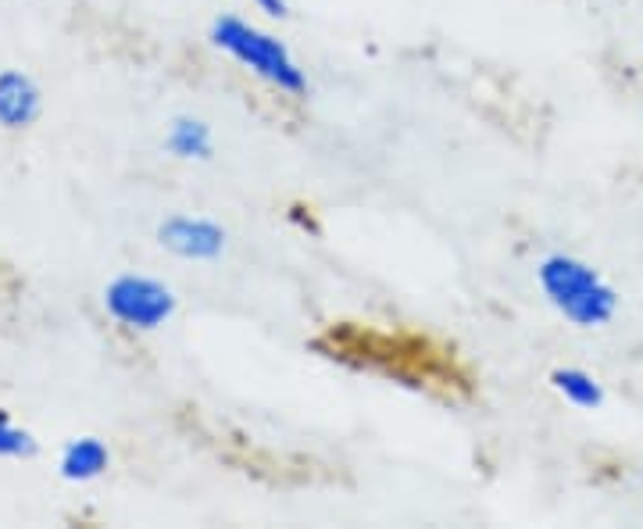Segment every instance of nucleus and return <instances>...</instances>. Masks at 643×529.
<instances>
[{
  "label": "nucleus",
  "instance_id": "nucleus-1",
  "mask_svg": "<svg viewBox=\"0 0 643 529\" xmlns=\"http://www.w3.org/2000/svg\"><path fill=\"white\" fill-rule=\"evenodd\" d=\"M540 286L547 301L579 329L604 326L619 308V294L598 276V268L572 258V254H551V258H543Z\"/></svg>",
  "mask_w": 643,
  "mask_h": 529
},
{
  "label": "nucleus",
  "instance_id": "nucleus-2",
  "mask_svg": "<svg viewBox=\"0 0 643 529\" xmlns=\"http://www.w3.org/2000/svg\"><path fill=\"white\" fill-rule=\"evenodd\" d=\"M212 43L218 47V51L233 54L239 65H247L254 75H262L265 83L279 87L283 93L308 90V75H304V69L289 58L286 47L276 37L262 33V29L244 22V19H233V14L215 19L212 22Z\"/></svg>",
  "mask_w": 643,
  "mask_h": 529
},
{
  "label": "nucleus",
  "instance_id": "nucleus-3",
  "mask_svg": "<svg viewBox=\"0 0 643 529\" xmlns=\"http://www.w3.org/2000/svg\"><path fill=\"white\" fill-rule=\"evenodd\" d=\"M104 308L115 323L129 329H157L172 318L175 294L165 283H157L151 276H133V272H125V276L108 283Z\"/></svg>",
  "mask_w": 643,
  "mask_h": 529
},
{
  "label": "nucleus",
  "instance_id": "nucleus-4",
  "mask_svg": "<svg viewBox=\"0 0 643 529\" xmlns=\"http://www.w3.org/2000/svg\"><path fill=\"white\" fill-rule=\"evenodd\" d=\"M157 244L186 262H212L225 247V230L212 218L172 215L157 226Z\"/></svg>",
  "mask_w": 643,
  "mask_h": 529
},
{
  "label": "nucleus",
  "instance_id": "nucleus-5",
  "mask_svg": "<svg viewBox=\"0 0 643 529\" xmlns=\"http://www.w3.org/2000/svg\"><path fill=\"white\" fill-rule=\"evenodd\" d=\"M40 87L19 69H0V125L4 130H25L40 119Z\"/></svg>",
  "mask_w": 643,
  "mask_h": 529
},
{
  "label": "nucleus",
  "instance_id": "nucleus-6",
  "mask_svg": "<svg viewBox=\"0 0 643 529\" xmlns=\"http://www.w3.org/2000/svg\"><path fill=\"white\" fill-rule=\"evenodd\" d=\"M111 465V455H108V447L104 440H96V437H79L72 440L69 447L61 451V476L64 479H72V484H86V479H96L104 469Z\"/></svg>",
  "mask_w": 643,
  "mask_h": 529
},
{
  "label": "nucleus",
  "instance_id": "nucleus-7",
  "mask_svg": "<svg viewBox=\"0 0 643 529\" xmlns=\"http://www.w3.org/2000/svg\"><path fill=\"white\" fill-rule=\"evenodd\" d=\"M551 383H554V390L572 400L575 408H601L604 405V390H601V383L593 379L590 373H583V368H554L551 373Z\"/></svg>",
  "mask_w": 643,
  "mask_h": 529
},
{
  "label": "nucleus",
  "instance_id": "nucleus-8",
  "mask_svg": "<svg viewBox=\"0 0 643 529\" xmlns=\"http://www.w3.org/2000/svg\"><path fill=\"white\" fill-rule=\"evenodd\" d=\"M165 147L175 157H212V130L201 119H175Z\"/></svg>",
  "mask_w": 643,
  "mask_h": 529
},
{
  "label": "nucleus",
  "instance_id": "nucleus-9",
  "mask_svg": "<svg viewBox=\"0 0 643 529\" xmlns=\"http://www.w3.org/2000/svg\"><path fill=\"white\" fill-rule=\"evenodd\" d=\"M32 455H37L32 433L14 426L8 411H0V458H32Z\"/></svg>",
  "mask_w": 643,
  "mask_h": 529
},
{
  "label": "nucleus",
  "instance_id": "nucleus-10",
  "mask_svg": "<svg viewBox=\"0 0 643 529\" xmlns=\"http://www.w3.org/2000/svg\"><path fill=\"white\" fill-rule=\"evenodd\" d=\"M257 8H262L265 14H272V19H283L286 14V0H254Z\"/></svg>",
  "mask_w": 643,
  "mask_h": 529
}]
</instances>
